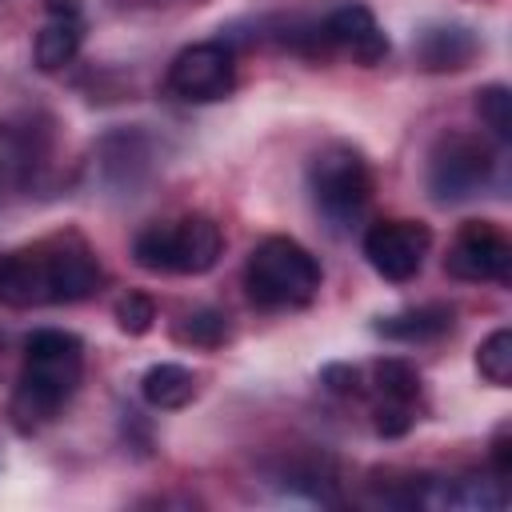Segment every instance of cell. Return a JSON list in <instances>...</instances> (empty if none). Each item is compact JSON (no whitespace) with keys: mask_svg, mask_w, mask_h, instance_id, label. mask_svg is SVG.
Here are the masks:
<instances>
[{"mask_svg":"<svg viewBox=\"0 0 512 512\" xmlns=\"http://www.w3.org/2000/svg\"><path fill=\"white\" fill-rule=\"evenodd\" d=\"M84 44V16H48L32 40V60L40 72H60L76 60Z\"/></svg>","mask_w":512,"mask_h":512,"instance_id":"cell-13","label":"cell"},{"mask_svg":"<svg viewBox=\"0 0 512 512\" xmlns=\"http://www.w3.org/2000/svg\"><path fill=\"white\" fill-rule=\"evenodd\" d=\"M496 172L492 148L472 132H444L428 152V192L436 204H460L488 188Z\"/></svg>","mask_w":512,"mask_h":512,"instance_id":"cell-5","label":"cell"},{"mask_svg":"<svg viewBox=\"0 0 512 512\" xmlns=\"http://www.w3.org/2000/svg\"><path fill=\"white\" fill-rule=\"evenodd\" d=\"M320 380H324L332 392H344V396H360V392H364V376H360V368H352V364H328V368L320 372Z\"/></svg>","mask_w":512,"mask_h":512,"instance_id":"cell-23","label":"cell"},{"mask_svg":"<svg viewBox=\"0 0 512 512\" xmlns=\"http://www.w3.org/2000/svg\"><path fill=\"white\" fill-rule=\"evenodd\" d=\"M476 52H480V40L464 24H436V28H424L416 40V64L424 72H460L476 60Z\"/></svg>","mask_w":512,"mask_h":512,"instance_id":"cell-12","label":"cell"},{"mask_svg":"<svg viewBox=\"0 0 512 512\" xmlns=\"http://www.w3.org/2000/svg\"><path fill=\"white\" fill-rule=\"evenodd\" d=\"M236 88V56L224 40H200L172 56L168 92L184 104H216Z\"/></svg>","mask_w":512,"mask_h":512,"instance_id":"cell-6","label":"cell"},{"mask_svg":"<svg viewBox=\"0 0 512 512\" xmlns=\"http://www.w3.org/2000/svg\"><path fill=\"white\" fill-rule=\"evenodd\" d=\"M320 260L292 236H264L244 260V288L256 308H308L320 292Z\"/></svg>","mask_w":512,"mask_h":512,"instance_id":"cell-2","label":"cell"},{"mask_svg":"<svg viewBox=\"0 0 512 512\" xmlns=\"http://www.w3.org/2000/svg\"><path fill=\"white\" fill-rule=\"evenodd\" d=\"M140 396H144V404L156 408V412H176V408L192 404V396H196V376H192L184 364H172V360L152 364V368L140 376Z\"/></svg>","mask_w":512,"mask_h":512,"instance_id":"cell-15","label":"cell"},{"mask_svg":"<svg viewBox=\"0 0 512 512\" xmlns=\"http://www.w3.org/2000/svg\"><path fill=\"white\" fill-rule=\"evenodd\" d=\"M308 192L332 228H348L372 200V168L352 144H328L308 164Z\"/></svg>","mask_w":512,"mask_h":512,"instance_id":"cell-4","label":"cell"},{"mask_svg":"<svg viewBox=\"0 0 512 512\" xmlns=\"http://www.w3.org/2000/svg\"><path fill=\"white\" fill-rule=\"evenodd\" d=\"M84 380V344L64 328H36L24 340L20 376L8 400V416L20 432H36L76 396Z\"/></svg>","mask_w":512,"mask_h":512,"instance_id":"cell-1","label":"cell"},{"mask_svg":"<svg viewBox=\"0 0 512 512\" xmlns=\"http://www.w3.org/2000/svg\"><path fill=\"white\" fill-rule=\"evenodd\" d=\"M220 252H224L220 224L204 212L144 224L132 240V260L156 276L160 272L164 276H204L216 268Z\"/></svg>","mask_w":512,"mask_h":512,"instance_id":"cell-3","label":"cell"},{"mask_svg":"<svg viewBox=\"0 0 512 512\" xmlns=\"http://www.w3.org/2000/svg\"><path fill=\"white\" fill-rule=\"evenodd\" d=\"M228 336H232V324H228V316L216 312V308H196V312H188V316L176 324V340H180V344H192V348H204V352L228 344Z\"/></svg>","mask_w":512,"mask_h":512,"instance_id":"cell-17","label":"cell"},{"mask_svg":"<svg viewBox=\"0 0 512 512\" xmlns=\"http://www.w3.org/2000/svg\"><path fill=\"white\" fill-rule=\"evenodd\" d=\"M364 260L372 264L376 276L392 280V284H408L420 276L428 252H432V228L420 220H376L364 228Z\"/></svg>","mask_w":512,"mask_h":512,"instance_id":"cell-7","label":"cell"},{"mask_svg":"<svg viewBox=\"0 0 512 512\" xmlns=\"http://www.w3.org/2000/svg\"><path fill=\"white\" fill-rule=\"evenodd\" d=\"M476 372L492 384V388H508L512 384V332L496 328L480 340L476 348Z\"/></svg>","mask_w":512,"mask_h":512,"instance_id":"cell-18","label":"cell"},{"mask_svg":"<svg viewBox=\"0 0 512 512\" xmlns=\"http://www.w3.org/2000/svg\"><path fill=\"white\" fill-rule=\"evenodd\" d=\"M376 332L400 344H420V340H436L444 332H452V308L448 304H420L396 316H380Z\"/></svg>","mask_w":512,"mask_h":512,"instance_id":"cell-14","label":"cell"},{"mask_svg":"<svg viewBox=\"0 0 512 512\" xmlns=\"http://www.w3.org/2000/svg\"><path fill=\"white\" fill-rule=\"evenodd\" d=\"M320 44L336 48L340 56H348V60H356L364 68H372V64H380L388 56V36H384L380 20L372 16L368 4H356V0L332 8L320 20Z\"/></svg>","mask_w":512,"mask_h":512,"instance_id":"cell-10","label":"cell"},{"mask_svg":"<svg viewBox=\"0 0 512 512\" xmlns=\"http://www.w3.org/2000/svg\"><path fill=\"white\" fill-rule=\"evenodd\" d=\"M444 268L464 284H504L512 272V240L492 220H468L456 228Z\"/></svg>","mask_w":512,"mask_h":512,"instance_id":"cell-8","label":"cell"},{"mask_svg":"<svg viewBox=\"0 0 512 512\" xmlns=\"http://www.w3.org/2000/svg\"><path fill=\"white\" fill-rule=\"evenodd\" d=\"M372 384H376V396L388 400V404H412L416 408V396H420V372L400 360V356H388V360H376L372 364Z\"/></svg>","mask_w":512,"mask_h":512,"instance_id":"cell-16","label":"cell"},{"mask_svg":"<svg viewBox=\"0 0 512 512\" xmlns=\"http://www.w3.org/2000/svg\"><path fill=\"white\" fill-rule=\"evenodd\" d=\"M48 252V292L52 304H80L104 288V264L80 236H56L44 240Z\"/></svg>","mask_w":512,"mask_h":512,"instance_id":"cell-9","label":"cell"},{"mask_svg":"<svg viewBox=\"0 0 512 512\" xmlns=\"http://www.w3.org/2000/svg\"><path fill=\"white\" fill-rule=\"evenodd\" d=\"M0 304H8V308H40V304H52V292H48V252H44V244L0 252Z\"/></svg>","mask_w":512,"mask_h":512,"instance_id":"cell-11","label":"cell"},{"mask_svg":"<svg viewBox=\"0 0 512 512\" xmlns=\"http://www.w3.org/2000/svg\"><path fill=\"white\" fill-rule=\"evenodd\" d=\"M372 424H376V432H380L384 440H396V436H404V432L416 424V408H412V404H388V400H380Z\"/></svg>","mask_w":512,"mask_h":512,"instance_id":"cell-21","label":"cell"},{"mask_svg":"<svg viewBox=\"0 0 512 512\" xmlns=\"http://www.w3.org/2000/svg\"><path fill=\"white\" fill-rule=\"evenodd\" d=\"M476 112L484 120V128H492V136L500 144L512 140V92L504 84H488L476 92Z\"/></svg>","mask_w":512,"mask_h":512,"instance_id":"cell-19","label":"cell"},{"mask_svg":"<svg viewBox=\"0 0 512 512\" xmlns=\"http://www.w3.org/2000/svg\"><path fill=\"white\" fill-rule=\"evenodd\" d=\"M44 12L48 16H84L80 0H44Z\"/></svg>","mask_w":512,"mask_h":512,"instance_id":"cell-24","label":"cell"},{"mask_svg":"<svg viewBox=\"0 0 512 512\" xmlns=\"http://www.w3.org/2000/svg\"><path fill=\"white\" fill-rule=\"evenodd\" d=\"M112 316H116L120 332L144 336V332H152V324H156V304H152V296H144V292H124V296L116 300Z\"/></svg>","mask_w":512,"mask_h":512,"instance_id":"cell-20","label":"cell"},{"mask_svg":"<svg viewBox=\"0 0 512 512\" xmlns=\"http://www.w3.org/2000/svg\"><path fill=\"white\" fill-rule=\"evenodd\" d=\"M488 464H492V476L508 484V476H512V428H508V424H500V428L492 432Z\"/></svg>","mask_w":512,"mask_h":512,"instance_id":"cell-22","label":"cell"}]
</instances>
